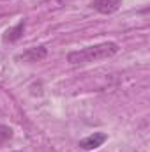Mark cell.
<instances>
[{
  "label": "cell",
  "instance_id": "1",
  "mask_svg": "<svg viewBox=\"0 0 150 152\" xmlns=\"http://www.w3.org/2000/svg\"><path fill=\"white\" fill-rule=\"evenodd\" d=\"M117 51H118V44L113 41H108V42H101V44H94V46H87V48L71 51L67 55V62L71 66H87L92 62L110 58Z\"/></svg>",
  "mask_w": 150,
  "mask_h": 152
},
{
  "label": "cell",
  "instance_id": "2",
  "mask_svg": "<svg viewBox=\"0 0 150 152\" xmlns=\"http://www.w3.org/2000/svg\"><path fill=\"white\" fill-rule=\"evenodd\" d=\"M46 55H48V50L44 46H34V48H28L27 51L16 55V60L18 62H39Z\"/></svg>",
  "mask_w": 150,
  "mask_h": 152
},
{
  "label": "cell",
  "instance_id": "3",
  "mask_svg": "<svg viewBox=\"0 0 150 152\" xmlns=\"http://www.w3.org/2000/svg\"><path fill=\"white\" fill-rule=\"evenodd\" d=\"M106 140H108V134H106V133H94V134H90V136L79 140L78 145H79L83 151H94V149H99Z\"/></svg>",
  "mask_w": 150,
  "mask_h": 152
},
{
  "label": "cell",
  "instance_id": "4",
  "mask_svg": "<svg viewBox=\"0 0 150 152\" xmlns=\"http://www.w3.org/2000/svg\"><path fill=\"white\" fill-rule=\"evenodd\" d=\"M90 5H92V9H95L101 14H113L120 9L122 0H94Z\"/></svg>",
  "mask_w": 150,
  "mask_h": 152
},
{
  "label": "cell",
  "instance_id": "5",
  "mask_svg": "<svg viewBox=\"0 0 150 152\" xmlns=\"http://www.w3.org/2000/svg\"><path fill=\"white\" fill-rule=\"evenodd\" d=\"M23 32H25V20H21L18 25L7 28L5 34H4V41L5 42H14V41H18V39L23 36Z\"/></svg>",
  "mask_w": 150,
  "mask_h": 152
},
{
  "label": "cell",
  "instance_id": "6",
  "mask_svg": "<svg viewBox=\"0 0 150 152\" xmlns=\"http://www.w3.org/2000/svg\"><path fill=\"white\" fill-rule=\"evenodd\" d=\"M12 138V129L9 127V126H4V124H0V145L2 143H5L7 140H11Z\"/></svg>",
  "mask_w": 150,
  "mask_h": 152
}]
</instances>
